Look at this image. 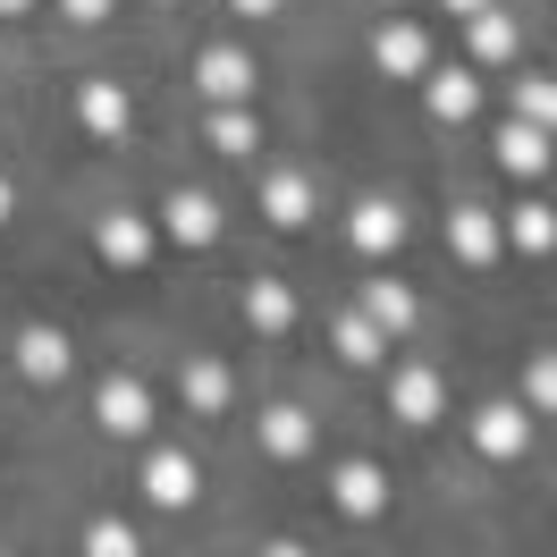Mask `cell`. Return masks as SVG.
Returning <instances> with one entry per match:
<instances>
[{
	"mask_svg": "<svg viewBox=\"0 0 557 557\" xmlns=\"http://www.w3.org/2000/svg\"><path fill=\"white\" fill-rule=\"evenodd\" d=\"M507 237H516L523 253H549V245H557V211L549 203H516V211H507Z\"/></svg>",
	"mask_w": 557,
	"mask_h": 557,
	"instance_id": "cell-22",
	"label": "cell"
},
{
	"mask_svg": "<svg viewBox=\"0 0 557 557\" xmlns=\"http://www.w3.org/2000/svg\"><path fill=\"white\" fill-rule=\"evenodd\" d=\"M422 94H431V119H473V110H482V85H473V76L465 69H448V76H431V85H422Z\"/></svg>",
	"mask_w": 557,
	"mask_h": 557,
	"instance_id": "cell-19",
	"label": "cell"
},
{
	"mask_svg": "<svg viewBox=\"0 0 557 557\" xmlns=\"http://www.w3.org/2000/svg\"><path fill=\"white\" fill-rule=\"evenodd\" d=\"M498 170H507V177H541V170H549V127L507 119V127H498Z\"/></svg>",
	"mask_w": 557,
	"mask_h": 557,
	"instance_id": "cell-8",
	"label": "cell"
},
{
	"mask_svg": "<svg viewBox=\"0 0 557 557\" xmlns=\"http://www.w3.org/2000/svg\"><path fill=\"white\" fill-rule=\"evenodd\" d=\"M76 119H85V127H94V136H127V94H119V85H110V76H94V85H85V94H76Z\"/></svg>",
	"mask_w": 557,
	"mask_h": 557,
	"instance_id": "cell-16",
	"label": "cell"
},
{
	"mask_svg": "<svg viewBox=\"0 0 557 557\" xmlns=\"http://www.w3.org/2000/svg\"><path fill=\"white\" fill-rule=\"evenodd\" d=\"M177 397H186V406H195V414H228V363H186V372H177Z\"/></svg>",
	"mask_w": 557,
	"mask_h": 557,
	"instance_id": "cell-18",
	"label": "cell"
},
{
	"mask_svg": "<svg viewBox=\"0 0 557 557\" xmlns=\"http://www.w3.org/2000/svg\"><path fill=\"white\" fill-rule=\"evenodd\" d=\"M26 9H35V0H0V17H26Z\"/></svg>",
	"mask_w": 557,
	"mask_h": 557,
	"instance_id": "cell-32",
	"label": "cell"
},
{
	"mask_svg": "<svg viewBox=\"0 0 557 557\" xmlns=\"http://www.w3.org/2000/svg\"><path fill=\"white\" fill-rule=\"evenodd\" d=\"M473 448H482L490 465H516V456L532 448V406H482V414H473Z\"/></svg>",
	"mask_w": 557,
	"mask_h": 557,
	"instance_id": "cell-2",
	"label": "cell"
},
{
	"mask_svg": "<svg viewBox=\"0 0 557 557\" xmlns=\"http://www.w3.org/2000/svg\"><path fill=\"white\" fill-rule=\"evenodd\" d=\"M195 76H203V94H211V102H220V110L253 94V60H245L237 42H211L203 60H195Z\"/></svg>",
	"mask_w": 557,
	"mask_h": 557,
	"instance_id": "cell-4",
	"label": "cell"
},
{
	"mask_svg": "<svg viewBox=\"0 0 557 557\" xmlns=\"http://www.w3.org/2000/svg\"><path fill=\"white\" fill-rule=\"evenodd\" d=\"M262 211H271L278 228H305V220H313V177H305V170H278L271 186H262Z\"/></svg>",
	"mask_w": 557,
	"mask_h": 557,
	"instance_id": "cell-17",
	"label": "cell"
},
{
	"mask_svg": "<svg viewBox=\"0 0 557 557\" xmlns=\"http://www.w3.org/2000/svg\"><path fill=\"white\" fill-rule=\"evenodd\" d=\"M17 381L60 388L69 381V338H60V330H17Z\"/></svg>",
	"mask_w": 557,
	"mask_h": 557,
	"instance_id": "cell-7",
	"label": "cell"
},
{
	"mask_svg": "<svg viewBox=\"0 0 557 557\" xmlns=\"http://www.w3.org/2000/svg\"><path fill=\"white\" fill-rule=\"evenodd\" d=\"M262 448H271V456H313V414L271 406V414H262Z\"/></svg>",
	"mask_w": 557,
	"mask_h": 557,
	"instance_id": "cell-20",
	"label": "cell"
},
{
	"mask_svg": "<svg viewBox=\"0 0 557 557\" xmlns=\"http://www.w3.org/2000/svg\"><path fill=\"white\" fill-rule=\"evenodd\" d=\"M330 498H338V516H381L388 507V482H381V465H338V482H330Z\"/></svg>",
	"mask_w": 557,
	"mask_h": 557,
	"instance_id": "cell-13",
	"label": "cell"
},
{
	"mask_svg": "<svg viewBox=\"0 0 557 557\" xmlns=\"http://www.w3.org/2000/svg\"><path fill=\"white\" fill-rule=\"evenodd\" d=\"M448 245H456V262H473V271H490V262H498V220H490L482 203L448 211Z\"/></svg>",
	"mask_w": 557,
	"mask_h": 557,
	"instance_id": "cell-11",
	"label": "cell"
},
{
	"mask_svg": "<svg viewBox=\"0 0 557 557\" xmlns=\"http://www.w3.org/2000/svg\"><path fill=\"white\" fill-rule=\"evenodd\" d=\"M245 321H253L262 338H287V321H296V296H287L278 278H245Z\"/></svg>",
	"mask_w": 557,
	"mask_h": 557,
	"instance_id": "cell-15",
	"label": "cell"
},
{
	"mask_svg": "<svg viewBox=\"0 0 557 557\" xmlns=\"http://www.w3.org/2000/svg\"><path fill=\"white\" fill-rule=\"evenodd\" d=\"M60 9H69V17H85V26H94V17H110V0H60Z\"/></svg>",
	"mask_w": 557,
	"mask_h": 557,
	"instance_id": "cell-28",
	"label": "cell"
},
{
	"mask_svg": "<svg viewBox=\"0 0 557 557\" xmlns=\"http://www.w3.org/2000/svg\"><path fill=\"white\" fill-rule=\"evenodd\" d=\"M94 422H102L110 440H144V431H152V397H144V381L110 372V381L94 388Z\"/></svg>",
	"mask_w": 557,
	"mask_h": 557,
	"instance_id": "cell-1",
	"label": "cell"
},
{
	"mask_svg": "<svg viewBox=\"0 0 557 557\" xmlns=\"http://www.w3.org/2000/svg\"><path fill=\"white\" fill-rule=\"evenodd\" d=\"M85 557H144L136 523H119V516H94V523H85Z\"/></svg>",
	"mask_w": 557,
	"mask_h": 557,
	"instance_id": "cell-25",
	"label": "cell"
},
{
	"mask_svg": "<svg viewBox=\"0 0 557 557\" xmlns=\"http://www.w3.org/2000/svg\"><path fill=\"white\" fill-rule=\"evenodd\" d=\"M516 119L557 127V85H549V76H516Z\"/></svg>",
	"mask_w": 557,
	"mask_h": 557,
	"instance_id": "cell-26",
	"label": "cell"
},
{
	"mask_svg": "<svg viewBox=\"0 0 557 557\" xmlns=\"http://www.w3.org/2000/svg\"><path fill=\"white\" fill-rule=\"evenodd\" d=\"M94 245H102V262H119V271H144V262H152V228H144L136 211H110L102 228H94Z\"/></svg>",
	"mask_w": 557,
	"mask_h": 557,
	"instance_id": "cell-10",
	"label": "cell"
},
{
	"mask_svg": "<svg viewBox=\"0 0 557 557\" xmlns=\"http://www.w3.org/2000/svg\"><path fill=\"white\" fill-rule=\"evenodd\" d=\"M381 9H397V0H381Z\"/></svg>",
	"mask_w": 557,
	"mask_h": 557,
	"instance_id": "cell-34",
	"label": "cell"
},
{
	"mask_svg": "<svg viewBox=\"0 0 557 557\" xmlns=\"http://www.w3.org/2000/svg\"><path fill=\"white\" fill-rule=\"evenodd\" d=\"M388 406L406 422H440L448 414V388H440V372H422V363H406L397 381H388Z\"/></svg>",
	"mask_w": 557,
	"mask_h": 557,
	"instance_id": "cell-9",
	"label": "cell"
},
{
	"mask_svg": "<svg viewBox=\"0 0 557 557\" xmlns=\"http://www.w3.org/2000/svg\"><path fill=\"white\" fill-rule=\"evenodd\" d=\"M355 313L381 321V338H406V330H414V287H406V278H363V305H355Z\"/></svg>",
	"mask_w": 557,
	"mask_h": 557,
	"instance_id": "cell-12",
	"label": "cell"
},
{
	"mask_svg": "<svg viewBox=\"0 0 557 557\" xmlns=\"http://www.w3.org/2000/svg\"><path fill=\"white\" fill-rule=\"evenodd\" d=\"M523 406L557 414V355H532V372H523Z\"/></svg>",
	"mask_w": 557,
	"mask_h": 557,
	"instance_id": "cell-27",
	"label": "cell"
},
{
	"mask_svg": "<svg viewBox=\"0 0 557 557\" xmlns=\"http://www.w3.org/2000/svg\"><path fill=\"white\" fill-rule=\"evenodd\" d=\"M0 220H9V177H0Z\"/></svg>",
	"mask_w": 557,
	"mask_h": 557,
	"instance_id": "cell-33",
	"label": "cell"
},
{
	"mask_svg": "<svg viewBox=\"0 0 557 557\" xmlns=\"http://www.w3.org/2000/svg\"><path fill=\"white\" fill-rule=\"evenodd\" d=\"M372 60H381V76H422L431 69V42H422V26L388 17V26H372Z\"/></svg>",
	"mask_w": 557,
	"mask_h": 557,
	"instance_id": "cell-6",
	"label": "cell"
},
{
	"mask_svg": "<svg viewBox=\"0 0 557 557\" xmlns=\"http://www.w3.org/2000/svg\"><path fill=\"white\" fill-rule=\"evenodd\" d=\"M253 144H262V127H253V110H211V152H228V161H245V152H253Z\"/></svg>",
	"mask_w": 557,
	"mask_h": 557,
	"instance_id": "cell-21",
	"label": "cell"
},
{
	"mask_svg": "<svg viewBox=\"0 0 557 557\" xmlns=\"http://www.w3.org/2000/svg\"><path fill=\"white\" fill-rule=\"evenodd\" d=\"M473 60H482V69H498V60H516V17H498V9H482V17H473Z\"/></svg>",
	"mask_w": 557,
	"mask_h": 557,
	"instance_id": "cell-23",
	"label": "cell"
},
{
	"mask_svg": "<svg viewBox=\"0 0 557 557\" xmlns=\"http://www.w3.org/2000/svg\"><path fill=\"white\" fill-rule=\"evenodd\" d=\"M195 456H177V448H152L144 456V498L152 507H195Z\"/></svg>",
	"mask_w": 557,
	"mask_h": 557,
	"instance_id": "cell-3",
	"label": "cell"
},
{
	"mask_svg": "<svg viewBox=\"0 0 557 557\" xmlns=\"http://www.w3.org/2000/svg\"><path fill=\"white\" fill-rule=\"evenodd\" d=\"M161 228H170L177 245H211L220 237V203H211L203 186H177L170 203H161Z\"/></svg>",
	"mask_w": 557,
	"mask_h": 557,
	"instance_id": "cell-5",
	"label": "cell"
},
{
	"mask_svg": "<svg viewBox=\"0 0 557 557\" xmlns=\"http://www.w3.org/2000/svg\"><path fill=\"white\" fill-rule=\"evenodd\" d=\"M330 338H338V355H347V363H381V347H388L372 313H347L338 330H330Z\"/></svg>",
	"mask_w": 557,
	"mask_h": 557,
	"instance_id": "cell-24",
	"label": "cell"
},
{
	"mask_svg": "<svg viewBox=\"0 0 557 557\" xmlns=\"http://www.w3.org/2000/svg\"><path fill=\"white\" fill-rule=\"evenodd\" d=\"M262 557H313V549H296V541H271V549H262Z\"/></svg>",
	"mask_w": 557,
	"mask_h": 557,
	"instance_id": "cell-30",
	"label": "cell"
},
{
	"mask_svg": "<svg viewBox=\"0 0 557 557\" xmlns=\"http://www.w3.org/2000/svg\"><path fill=\"white\" fill-rule=\"evenodd\" d=\"M228 9H245V17H271L278 0H228Z\"/></svg>",
	"mask_w": 557,
	"mask_h": 557,
	"instance_id": "cell-29",
	"label": "cell"
},
{
	"mask_svg": "<svg viewBox=\"0 0 557 557\" xmlns=\"http://www.w3.org/2000/svg\"><path fill=\"white\" fill-rule=\"evenodd\" d=\"M355 253H397V245H406V211L397 203H355Z\"/></svg>",
	"mask_w": 557,
	"mask_h": 557,
	"instance_id": "cell-14",
	"label": "cell"
},
{
	"mask_svg": "<svg viewBox=\"0 0 557 557\" xmlns=\"http://www.w3.org/2000/svg\"><path fill=\"white\" fill-rule=\"evenodd\" d=\"M448 9H456V17H482V9H490V0H448Z\"/></svg>",
	"mask_w": 557,
	"mask_h": 557,
	"instance_id": "cell-31",
	"label": "cell"
}]
</instances>
